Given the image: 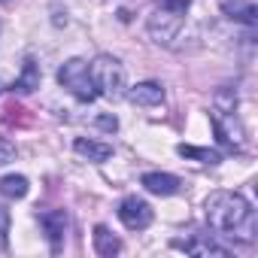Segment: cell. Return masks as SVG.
I'll return each mask as SVG.
<instances>
[{"instance_id":"7c38bea8","label":"cell","mask_w":258,"mask_h":258,"mask_svg":"<svg viewBox=\"0 0 258 258\" xmlns=\"http://www.w3.org/2000/svg\"><path fill=\"white\" fill-rule=\"evenodd\" d=\"M37 88H40V64H37L34 58H25L22 73H19L16 85H13V91H19V94H31V91H37Z\"/></svg>"},{"instance_id":"52a82bcc","label":"cell","mask_w":258,"mask_h":258,"mask_svg":"<svg viewBox=\"0 0 258 258\" xmlns=\"http://www.w3.org/2000/svg\"><path fill=\"white\" fill-rule=\"evenodd\" d=\"M124 94L137 106H161L164 103V85L161 82H137L131 91H124Z\"/></svg>"},{"instance_id":"4fadbf2b","label":"cell","mask_w":258,"mask_h":258,"mask_svg":"<svg viewBox=\"0 0 258 258\" xmlns=\"http://www.w3.org/2000/svg\"><path fill=\"white\" fill-rule=\"evenodd\" d=\"M222 10L228 19H237L243 25H255V4L252 0H222Z\"/></svg>"},{"instance_id":"ac0fdd59","label":"cell","mask_w":258,"mask_h":258,"mask_svg":"<svg viewBox=\"0 0 258 258\" xmlns=\"http://www.w3.org/2000/svg\"><path fill=\"white\" fill-rule=\"evenodd\" d=\"M155 4H158L161 10H170V13H179V16H185V10L191 7V0H155Z\"/></svg>"},{"instance_id":"7a4b0ae2","label":"cell","mask_w":258,"mask_h":258,"mask_svg":"<svg viewBox=\"0 0 258 258\" xmlns=\"http://www.w3.org/2000/svg\"><path fill=\"white\" fill-rule=\"evenodd\" d=\"M210 118H213V127H216V137H219L225 146L243 149L246 131H243L240 118H237V97H234L231 91H219V94H216V106H213Z\"/></svg>"},{"instance_id":"6da1fadb","label":"cell","mask_w":258,"mask_h":258,"mask_svg":"<svg viewBox=\"0 0 258 258\" xmlns=\"http://www.w3.org/2000/svg\"><path fill=\"white\" fill-rule=\"evenodd\" d=\"M207 222L213 231L234 237V240H255V210L249 207V201L237 191H213L204 204Z\"/></svg>"},{"instance_id":"ffe728a7","label":"cell","mask_w":258,"mask_h":258,"mask_svg":"<svg viewBox=\"0 0 258 258\" xmlns=\"http://www.w3.org/2000/svg\"><path fill=\"white\" fill-rule=\"evenodd\" d=\"M0 31H4V25H0Z\"/></svg>"},{"instance_id":"8992f818","label":"cell","mask_w":258,"mask_h":258,"mask_svg":"<svg viewBox=\"0 0 258 258\" xmlns=\"http://www.w3.org/2000/svg\"><path fill=\"white\" fill-rule=\"evenodd\" d=\"M118 219H121V225L127 231H143V228L152 225V207L143 198L131 195V198H124L118 204Z\"/></svg>"},{"instance_id":"9a60e30c","label":"cell","mask_w":258,"mask_h":258,"mask_svg":"<svg viewBox=\"0 0 258 258\" xmlns=\"http://www.w3.org/2000/svg\"><path fill=\"white\" fill-rule=\"evenodd\" d=\"M176 152H179L182 158H198L201 164H219V161H222L219 152H213V149H201V146H185V143H182Z\"/></svg>"},{"instance_id":"3957f363","label":"cell","mask_w":258,"mask_h":258,"mask_svg":"<svg viewBox=\"0 0 258 258\" xmlns=\"http://www.w3.org/2000/svg\"><path fill=\"white\" fill-rule=\"evenodd\" d=\"M88 73H91V82H94V91L109 97V100H118L127 88V76H124V67L118 58L112 55H97L91 64H88Z\"/></svg>"},{"instance_id":"8fae6325","label":"cell","mask_w":258,"mask_h":258,"mask_svg":"<svg viewBox=\"0 0 258 258\" xmlns=\"http://www.w3.org/2000/svg\"><path fill=\"white\" fill-rule=\"evenodd\" d=\"M91 240H94V252H97L100 258H112V255L121 252V240H118L106 225H97L94 234H91Z\"/></svg>"},{"instance_id":"5b68a950","label":"cell","mask_w":258,"mask_h":258,"mask_svg":"<svg viewBox=\"0 0 258 258\" xmlns=\"http://www.w3.org/2000/svg\"><path fill=\"white\" fill-rule=\"evenodd\" d=\"M146 31H149V37L158 43V46H170L176 37H179V31H182V16L179 13H170V10H155L152 16H149V22H146Z\"/></svg>"},{"instance_id":"2e32d148","label":"cell","mask_w":258,"mask_h":258,"mask_svg":"<svg viewBox=\"0 0 258 258\" xmlns=\"http://www.w3.org/2000/svg\"><path fill=\"white\" fill-rule=\"evenodd\" d=\"M10 246V210L0 207V249Z\"/></svg>"},{"instance_id":"30bf717a","label":"cell","mask_w":258,"mask_h":258,"mask_svg":"<svg viewBox=\"0 0 258 258\" xmlns=\"http://www.w3.org/2000/svg\"><path fill=\"white\" fill-rule=\"evenodd\" d=\"M73 149H76V155H82L91 164H103L112 155V146L109 143H97V140H85V137L73 140Z\"/></svg>"},{"instance_id":"e0dca14e","label":"cell","mask_w":258,"mask_h":258,"mask_svg":"<svg viewBox=\"0 0 258 258\" xmlns=\"http://www.w3.org/2000/svg\"><path fill=\"white\" fill-rule=\"evenodd\" d=\"M13 158H16V143L0 134V164H10Z\"/></svg>"},{"instance_id":"277c9868","label":"cell","mask_w":258,"mask_h":258,"mask_svg":"<svg viewBox=\"0 0 258 258\" xmlns=\"http://www.w3.org/2000/svg\"><path fill=\"white\" fill-rule=\"evenodd\" d=\"M58 82H61L76 100H82V103H91V100L97 97L94 82H91V73H88V61H82V58L64 61L61 70H58Z\"/></svg>"},{"instance_id":"5bb4252c","label":"cell","mask_w":258,"mask_h":258,"mask_svg":"<svg viewBox=\"0 0 258 258\" xmlns=\"http://www.w3.org/2000/svg\"><path fill=\"white\" fill-rule=\"evenodd\" d=\"M28 188H31V182H28V176H22V173H10V176L0 179V195H4V198H13V201H22V198L28 195Z\"/></svg>"},{"instance_id":"ba28073f","label":"cell","mask_w":258,"mask_h":258,"mask_svg":"<svg viewBox=\"0 0 258 258\" xmlns=\"http://www.w3.org/2000/svg\"><path fill=\"white\" fill-rule=\"evenodd\" d=\"M40 225H43L52 249H58L64 234H67V213L64 210H46V213H40Z\"/></svg>"},{"instance_id":"9c48e42d","label":"cell","mask_w":258,"mask_h":258,"mask_svg":"<svg viewBox=\"0 0 258 258\" xmlns=\"http://www.w3.org/2000/svg\"><path fill=\"white\" fill-rule=\"evenodd\" d=\"M140 185H143L146 191H152V195L167 198V195H176L182 182H179V176H173V173H143Z\"/></svg>"},{"instance_id":"d6986e66","label":"cell","mask_w":258,"mask_h":258,"mask_svg":"<svg viewBox=\"0 0 258 258\" xmlns=\"http://www.w3.org/2000/svg\"><path fill=\"white\" fill-rule=\"evenodd\" d=\"M97 127H100V131H115V127H118V118L115 115H97Z\"/></svg>"}]
</instances>
